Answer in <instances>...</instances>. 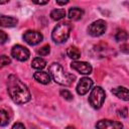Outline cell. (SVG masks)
Returning a JSON list of instances; mask_svg holds the SVG:
<instances>
[{
    "instance_id": "obj_1",
    "label": "cell",
    "mask_w": 129,
    "mask_h": 129,
    "mask_svg": "<svg viewBox=\"0 0 129 129\" xmlns=\"http://www.w3.org/2000/svg\"><path fill=\"white\" fill-rule=\"evenodd\" d=\"M7 91L12 101L19 105L27 103L31 97L27 86L22 83V81L18 77L14 75H10L8 77Z\"/></svg>"
},
{
    "instance_id": "obj_2",
    "label": "cell",
    "mask_w": 129,
    "mask_h": 129,
    "mask_svg": "<svg viewBox=\"0 0 129 129\" xmlns=\"http://www.w3.org/2000/svg\"><path fill=\"white\" fill-rule=\"evenodd\" d=\"M49 75L52 78V80L57 83L58 85L61 86H70L73 84L74 80H75V76L66 73L64 70L62 69V67L57 63V62H53L49 66Z\"/></svg>"
},
{
    "instance_id": "obj_3",
    "label": "cell",
    "mask_w": 129,
    "mask_h": 129,
    "mask_svg": "<svg viewBox=\"0 0 129 129\" xmlns=\"http://www.w3.org/2000/svg\"><path fill=\"white\" fill-rule=\"evenodd\" d=\"M71 30L72 25L69 22H60L53 28L51 32V38L56 43H62L69 38Z\"/></svg>"
},
{
    "instance_id": "obj_4",
    "label": "cell",
    "mask_w": 129,
    "mask_h": 129,
    "mask_svg": "<svg viewBox=\"0 0 129 129\" xmlns=\"http://www.w3.org/2000/svg\"><path fill=\"white\" fill-rule=\"evenodd\" d=\"M105 91L101 87H95L94 89H92L91 94L89 96V103L93 108L99 109L102 107L105 101Z\"/></svg>"
},
{
    "instance_id": "obj_5",
    "label": "cell",
    "mask_w": 129,
    "mask_h": 129,
    "mask_svg": "<svg viewBox=\"0 0 129 129\" xmlns=\"http://www.w3.org/2000/svg\"><path fill=\"white\" fill-rule=\"evenodd\" d=\"M106 28H107V25H106V22L102 19H99V20H96L94 22H92L89 27H88V33L94 37H97V36H100L102 34H104V32L106 31Z\"/></svg>"
},
{
    "instance_id": "obj_6",
    "label": "cell",
    "mask_w": 129,
    "mask_h": 129,
    "mask_svg": "<svg viewBox=\"0 0 129 129\" xmlns=\"http://www.w3.org/2000/svg\"><path fill=\"white\" fill-rule=\"evenodd\" d=\"M11 55H12L15 59H17V60H19V61H25V60H27V59L29 58L30 52H29V50H28L26 47H24L23 45L16 44V45H14V46L12 47V49H11Z\"/></svg>"
},
{
    "instance_id": "obj_7",
    "label": "cell",
    "mask_w": 129,
    "mask_h": 129,
    "mask_svg": "<svg viewBox=\"0 0 129 129\" xmlns=\"http://www.w3.org/2000/svg\"><path fill=\"white\" fill-rule=\"evenodd\" d=\"M23 39L29 45H36V44H38L39 42L42 41L43 36H42V34L39 31H36V30H27L23 34Z\"/></svg>"
},
{
    "instance_id": "obj_8",
    "label": "cell",
    "mask_w": 129,
    "mask_h": 129,
    "mask_svg": "<svg viewBox=\"0 0 129 129\" xmlns=\"http://www.w3.org/2000/svg\"><path fill=\"white\" fill-rule=\"evenodd\" d=\"M97 129H122L123 125L121 122L110 120V119H102L96 124Z\"/></svg>"
},
{
    "instance_id": "obj_9",
    "label": "cell",
    "mask_w": 129,
    "mask_h": 129,
    "mask_svg": "<svg viewBox=\"0 0 129 129\" xmlns=\"http://www.w3.org/2000/svg\"><path fill=\"white\" fill-rule=\"evenodd\" d=\"M93 87V81L90 78H82L77 85V93L81 96L86 95Z\"/></svg>"
},
{
    "instance_id": "obj_10",
    "label": "cell",
    "mask_w": 129,
    "mask_h": 129,
    "mask_svg": "<svg viewBox=\"0 0 129 129\" xmlns=\"http://www.w3.org/2000/svg\"><path fill=\"white\" fill-rule=\"evenodd\" d=\"M71 68L82 75H90L92 73V66L86 61L75 60L71 63Z\"/></svg>"
},
{
    "instance_id": "obj_11",
    "label": "cell",
    "mask_w": 129,
    "mask_h": 129,
    "mask_svg": "<svg viewBox=\"0 0 129 129\" xmlns=\"http://www.w3.org/2000/svg\"><path fill=\"white\" fill-rule=\"evenodd\" d=\"M112 94L123 101H129V90L125 87H116L111 90Z\"/></svg>"
},
{
    "instance_id": "obj_12",
    "label": "cell",
    "mask_w": 129,
    "mask_h": 129,
    "mask_svg": "<svg viewBox=\"0 0 129 129\" xmlns=\"http://www.w3.org/2000/svg\"><path fill=\"white\" fill-rule=\"evenodd\" d=\"M33 78H34V80L37 81L38 83L43 84V85H47V84H49V82H50V78H51V77H50L49 73L42 72V71H38V72L34 73Z\"/></svg>"
},
{
    "instance_id": "obj_13",
    "label": "cell",
    "mask_w": 129,
    "mask_h": 129,
    "mask_svg": "<svg viewBox=\"0 0 129 129\" xmlns=\"http://www.w3.org/2000/svg\"><path fill=\"white\" fill-rule=\"evenodd\" d=\"M18 23V20L15 17L12 16H6V15H1L0 16V24L3 27H14Z\"/></svg>"
},
{
    "instance_id": "obj_14",
    "label": "cell",
    "mask_w": 129,
    "mask_h": 129,
    "mask_svg": "<svg viewBox=\"0 0 129 129\" xmlns=\"http://www.w3.org/2000/svg\"><path fill=\"white\" fill-rule=\"evenodd\" d=\"M83 15H84V10L79 7H73L69 11V18L72 20H79L83 17Z\"/></svg>"
},
{
    "instance_id": "obj_15",
    "label": "cell",
    "mask_w": 129,
    "mask_h": 129,
    "mask_svg": "<svg viewBox=\"0 0 129 129\" xmlns=\"http://www.w3.org/2000/svg\"><path fill=\"white\" fill-rule=\"evenodd\" d=\"M64 16H66V11H64V9H61V8L53 9L50 12V18L54 21H58V20L62 19Z\"/></svg>"
},
{
    "instance_id": "obj_16",
    "label": "cell",
    "mask_w": 129,
    "mask_h": 129,
    "mask_svg": "<svg viewBox=\"0 0 129 129\" xmlns=\"http://www.w3.org/2000/svg\"><path fill=\"white\" fill-rule=\"evenodd\" d=\"M67 54H68L69 57L77 60L81 56V51H80V49L77 46H70L67 49Z\"/></svg>"
},
{
    "instance_id": "obj_17",
    "label": "cell",
    "mask_w": 129,
    "mask_h": 129,
    "mask_svg": "<svg viewBox=\"0 0 129 129\" xmlns=\"http://www.w3.org/2000/svg\"><path fill=\"white\" fill-rule=\"evenodd\" d=\"M45 66H46V61L42 57H35L31 62V67L37 71H41L42 69L45 68Z\"/></svg>"
},
{
    "instance_id": "obj_18",
    "label": "cell",
    "mask_w": 129,
    "mask_h": 129,
    "mask_svg": "<svg viewBox=\"0 0 129 129\" xmlns=\"http://www.w3.org/2000/svg\"><path fill=\"white\" fill-rule=\"evenodd\" d=\"M128 37H129L128 33H127L125 30H123V29H119V30L116 32V34H115V39H116V41H125V40L128 39Z\"/></svg>"
},
{
    "instance_id": "obj_19",
    "label": "cell",
    "mask_w": 129,
    "mask_h": 129,
    "mask_svg": "<svg viewBox=\"0 0 129 129\" xmlns=\"http://www.w3.org/2000/svg\"><path fill=\"white\" fill-rule=\"evenodd\" d=\"M0 115H1V121H0V125L1 126H6L9 123V116L8 113L5 110H1L0 111Z\"/></svg>"
},
{
    "instance_id": "obj_20",
    "label": "cell",
    "mask_w": 129,
    "mask_h": 129,
    "mask_svg": "<svg viewBox=\"0 0 129 129\" xmlns=\"http://www.w3.org/2000/svg\"><path fill=\"white\" fill-rule=\"evenodd\" d=\"M50 52V46L48 44H45L43 46H41L39 49H37V53L41 56H44V55H47L48 53Z\"/></svg>"
},
{
    "instance_id": "obj_21",
    "label": "cell",
    "mask_w": 129,
    "mask_h": 129,
    "mask_svg": "<svg viewBox=\"0 0 129 129\" xmlns=\"http://www.w3.org/2000/svg\"><path fill=\"white\" fill-rule=\"evenodd\" d=\"M59 94H60V96H61L63 99H66V100H68V101H72V100H73V95H72V93H71L70 91L66 90V89L60 90Z\"/></svg>"
},
{
    "instance_id": "obj_22",
    "label": "cell",
    "mask_w": 129,
    "mask_h": 129,
    "mask_svg": "<svg viewBox=\"0 0 129 129\" xmlns=\"http://www.w3.org/2000/svg\"><path fill=\"white\" fill-rule=\"evenodd\" d=\"M10 62H11V59L7 55H5V54L1 55V67H5V66L9 64Z\"/></svg>"
},
{
    "instance_id": "obj_23",
    "label": "cell",
    "mask_w": 129,
    "mask_h": 129,
    "mask_svg": "<svg viewBox=\"0 0 129 129\" xmlns=\"http://www.w3.org/2000/svg\"><path fill=\"white\" fill-rule=\"evenodd\" d=\"M6 40H8V35L4 32V31H0V42L1 43H4L6 42Z\"/></svg>"
},
{
    "instance_id": "obj_24",
    "label": "cell",
    "mask_w": 129,
    "mask_h": 129,
    "mask_svg": "<svg viewBox=\"0 0 129 129\" xmlns=\"http://www.w3.org/2000/svg\"><path fill=\"white\" fill-rule=\"evenodd\" d=\"M120 50L124 53H129V43H124L120 46Z\"/></svg>"
},
{
    "instance_id": "obj_25",
    "label": "cell",
    "mask_w": 129,
    "mask_h": 129,
    "mask_svg": "<svg viewBox=\"0 0 129 129\" xmlns=\"http://www.w3.org/2000/svg\"><path fill=\"white\" fill-rule=\"evenodd\" d=\"M118 115L120 117H123V118L127 117V109L126 108H122V109L118 110Z\"/></svg>"
},
{
    "instance_id": "obj_26",
    "label": "cell",
    "mask_w": 129,
    "mask_h": 129,
    "mask_svg": "<svg viewBox=\"0 0 129 129\" xmlns=\"http://www.w3.org/2000/svg\"><path fill=\"white\" fill-rule=\"evenodd\" d=\"M11 129H25V127H24V125H23L22 123L17 122V123H15V124L12 126Z\"/></svg>"
},
{
    "instance_id": "obj_27",
    "label": "cell",
    "mask_w": 129,
    "mask_h": 129,
    "mask_svg": "<svg viewBox=\"0 0 129 129\" xmlns=\"http://www.w3.org/2000/svg\"><path fill=\"white\" fill-rule=\"evenodd\" d=\"M33 3L38 4V5H45L48 3V1H33Z\"/></svg>"
},
{
    "instance_id": "obj_28",
    "label": "cell",
    "mask_w": 129,
    "mask_h": 129,
    "mask_svg": "<svg viewBox=\"0 0 129 129\" xmlns=\"http://www.w3.org/2000/svg\"><path fill=\"white\" fill-rule=\"evenodd\" d=\"M69 3V1H64V2H59V1H56V4H58V5H64V4H68Z\"/></svg>"
},
{
    "instance_id": "obj_29",
    "label": "cell",
    "mask_w": 129,
    "mask_h": 129,
    "mask_svg": "<svg viewBox=\"0 0 129 129\" xmlns=\"http://www.w3.org/2000/svg\"><path fill=\"white\" fill-rule=\"evenodd\" d=\"M66 129H76V128H75L74 126H68V127H67Z\"/></svg>"
}]
</instances>
